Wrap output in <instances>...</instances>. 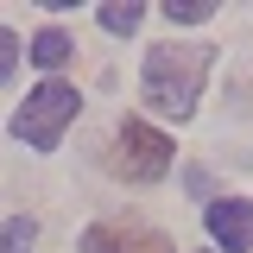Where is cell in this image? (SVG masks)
<instances>
[{
  "mask_svg": "<svg viewBox=\"0 0 253 253\" xmlns=\"http://www.w3.org/2000/svg\"><path fill=\"white\" fill-rule=\"evenodd\" d=\"M209 63H215V44H152V51H146L139 95L152 101L158 114L190 121V114H196V95H203V76H209Z\"/></svg>",
  "mask_w": 253,
  "mask_h": 253,
  "instance_id": "cell-1",
  "label": "cell"
},
{
  "mask_svg": "<svg viewBox=\"0 0 253 253\" xmlns=\"http://www.w3.org/2000/svg\"><path fill=\"white\" fill-rule=\"evenodd\" d=\"M76 108H83V95L51 76V83H38V89L26 95V108L13 114V139H26L32 152H51L63 139V126L76 121Z\"/></svg>",
  "mask_w": 253,
  "mask_h": 253,
  "instance_id": "cell-2",
  "label": "cell"
},
{
  "mask_svg": "<svg viewBox=\"0 0 253 253\" xmlns=\"http://www.w3.org/2000/svg\"><path fill=\"white\" fill-rule=\"evenodd\" d=\"M114 171L126 184H158L171 171V139L146 121H121V133H114Z\"/></svg>",
  "mask_w": 253,
  "mask_h": 253,
  "instance_id": "cell-3",
  "label": "cell"
},
{
  "mask_svg": "<svg viewBox=\"0 0 253 253\" xmlns=\"http://www.w3.org/2000/svg\"><path fill=\"white\" fill-rule=\"evenodd\" d=\"M83 253H177V247H171V234L139 228V221H95L83 234Z\"/></svg>",
  "mask_w": 253,
  "mask_h": 253,
  "instance_id": "cell-4",
  "label": "cell"
},
{
  "mask_svg": "<svg viewBox=\"0 0 253 253\" xmlns=\"http://www.w3.org/2000/svg\"><path fill=\"white\" fill-rule=\"evenodd\" d=\"M209 234H215V247L228 253H253V203L247 196H221V203H209Z\"/></svg>",
  "mask_w": 253,
  "mask_h": 253,
  "instance_id": "cell-5",
  "label": "cell"
},
{
  "mask_svg": "<svg viewBox=\"0 0 253 253\" xmlns=\"http://www.w3.org/2000/svg\"><path fill=\"white\" fill-rule=\"evenodd\" d=\"M38 70H63V63L76 57V44H70V32H57V26H44L38 38H32V51H26Z\"/></svg>",
  "mask_w": 253,
  "mask_h": 253,
  "instance_id": "cell-6",
  "label": "cell"
},
{
  "mask_svg": "<svg viewBox=\"0 0 253 253\" xmlns=\"http://www.w3.org/2000/svg\"><path fill=\"white\" fill-rule=\"evenodd\" d=\"M32 241H38V221L32 215H13L0 228V253H32Z\"/></svg>",
  "mask_w": 253,
  "mask_h": 253,
  "instance_id": "cell-7",
  "label": "cell"
},
{
  "mask_svg": "<svg viewBox=\"0 0 253 253\" xmlns=\"http://www.w3.org/2000/svg\"><path fill=\"white\" fill-rule=\"evenodd\" d=\"M165 19L171 26H203V19H215V0H165Z\"/></svg>",
  "mask_w": 253,
  "mask_h": 253,
  "instance_id": "cell-8",
  "label": "cell"
},
{
  "mask_svg": "<svg viewBox=\"0 0 253 253\" xmlns=\"http://www.w3.org/2000/svg\"><path fill=\"white\" fill-rule=\"evenodd\" d=\"M139 19H146L139 0H108V6H101V26H108V32H133Z\"/></svg>",
  "mask_w": 253,
  "mask_h": 253,
  "instance_id": "cell-9",
  "label": "cell"
},
{
  "mask_svg": "<svg viewBox=\"0 0 253 253\" xmlns=\"http://www.w3.org/2000/svg\"><path fill=\"white\" fill-rule=\"evenodd\" d=\"M13 70H19V38L0 26V76H13Z\"/></svg>",
  "mask_w": 253,
  "mask_h": 253,
  "instance_id": "cell-10",
  "label": "cell"
}]
</instances>
